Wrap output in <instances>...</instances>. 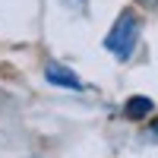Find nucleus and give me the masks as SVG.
Here are the masks:
<instances>
[{
	"mask_svg": "<svg viewBox=\"0 0 158 158\" xmlns=\"http://www.w3.org/2000/svg\"><path fill=\"white\" fill-rule=\"evenodd\" d=\"M44 79L51 85H63V89H82V82L76 79V73L73 70H67V67H60V63H48L44 67Z\"/></svg>",
	"mask_w": 158,
	"mask_h": 158,
	"instance_id": "f03ea898",
	"label": "nucleus"
},
{
	"mask_svg": "<svg viewBox=\"0 0 158 158\" xmlns=\"http://www.w3.org/2000/svg\"><path fill=\"white\" fill-rule=\"evenodd\" d=\"M152 108H155L152 98H146V95H133V98L123 104V114L130 117V120H142V117H149Z\"/></svg>",
	"mask_w": 158,
	"mask_h": 158,
	"instance_id": "7ed1b4c3",
	"label": "nucleus"
},
{
	"mask_svg": "<svg viewBox=\"0 0 158 158\" xmlns=\"http://www.w3.org/2000/svg\"><path fill=\"white\" fill-rule=\"evenodd\" d=\"M142 3H158V0H142Z\"/></svg>",
	"mask_w": 158,
	"mask_h": 158,
	"instance_id": "39448f33",
	"label": "nucleus"
},
{
	"mask_svg": "<svg viewBox=\"0 0 158 158\" xmlns=\"http://www.w3.org/2000/svg\"><path fill=\"white\" fill-rule=\"evenodd\" d=\"M152 133H155V136H158V120H155V123H152Z\"/></svg>",
	"mask_w": 158,
	"mask_h": 158,
	"instance_id": "20e7f679",
	"label": "nucleus"
},
{
	"mask_svg": "<svg viewBox=\"0 0 158 158\" xmlns=\"http://www.w3.org/2000/svg\"><path fill=\"white\" fill-rule=\"evenodd\" d=\"M136 41H139V16L133 10H123L120 16H117V22L111 25V32L104 35V48H108L117 60H127L133 54Z\"/></svg>",
	"mask_w": 158,
	"mask_h": 158,
	"instance_id": "f257e3e1",
	"label": "nucleus"
}]
</instances>
